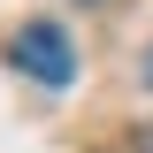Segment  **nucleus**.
<instances>
[{"mask_svg": "<svg viewBox=\"0 0 153 153\" xmlns=\"http://www.w3.org/2000/svg\"><path fill=\"white\" fill-rule=\"evenodd\" d=\"M146 84H153V46H146Z\"/></svg>", "mask_w": 153, "mask_h": 153, "instance_id": "obj_2", "label": "nucleus"}, {"mask_svg": "<svg viewBox=\"0 0 153 153\" xmlns=\"http://www.w3.org/2000/svg\"><path fill=\"white\" fill-rule=\"evenodd\" d=\"M16 69L31 76V84H46V92H61V84L76 76L69 31H61V23H23V31H16Z\"/></svg>", "mask_w": 153, "mask_h": 153, "instance_id": "obj_1", "label": "nucleus"}, {"mask_svg": "<svg viewBox=\"0 0 153 153\" xmlns=\"http://www.w3.org/2000/svg\"><path fill=\"white\" fill-rule=\"evenodd\" d=\"M146 153H153V138H146Z\"/></svg>", "mask_w": 153, "mask_h": 153, "instance_id": "obj_3", "label": "nucleus"}]
</instances>
